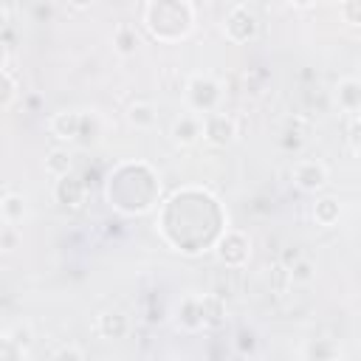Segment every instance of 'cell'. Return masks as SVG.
Listing matches in <instances>:
<instances>
[{
  "label": "cell",
  "mask_w": 361,
  "mask_h": 361,
  "mask_svg": "<svg viewBox=\"0 0 361 361\" xmlns=\"http://www.w3.org/2000/svg\"><path fill=\"white\" fill-rule=\"evenodd\" d=\"M68 3H71V6L76 8V11H87V8H90V6L96 3V0H68Z\"/></svg>",
  "instance_id": "4dcf8cb0"
},
{
  "label": "cell",
  "mask_w": 361,
  "mask_h": 361,
  "mask_svg": "<svg viewBox=\"0 0 361 361\" xmlns=\"http://www.w3.org/2000/svg\"><path fill=\"white\" fill-rule=\"evenodd\" d=\"M96 333L107 341H118V338H127L130 333V319L121 313V310H104L99 319H96Z\"/></svg>",
  "instance_id": "7c38bea8"
},
{
  "label": "cell",
  "mask_w": 361,
  "mask_h": 361,
  "mask_svg": "<svg viewBox=\"0 0 361 361\" xmlns=\"http://www.w3.org/2000/svg\"><path fill=\"white\" fill-rule=\"evenodd\" d=\"M28 214V206H25V197L14 189H3V197H0V223H11V226H20Z\"/></svg>",
  "instance_id": "4fadbf2b"
},
{
  "label": "cell",
  "mask_w": 361,
  "mask_h": 361,
  "mask_svg": "<svg viewBox=\"0 0 361 361\" xmlns=\"http://www.w3.org/2000/svg\"><path fill=\"white\" fill-rule=\"evenodd\" d=\"M288 3H290V6H296V8H307L313 0H288Z\"/></svg>",
  "instance_id": "1f68e13d"
},
{
  "label": "cell",
  "mask_w": 361,
  "mask_h": 361,
  "mask_svg": "<svg viewBox=\"0 0 361 361\" xmlns=\"http://www.w3.org/2000/svg\"><path fill=\"white\" fill-rule=\"evenodd\" d=\"M127 121L135 130H152L158 124V107L152 102H133L127 107Z\"/></svg>",
  "instance_id": "9a60e30c"
},
{
  "label": "cell",
  "mask_w": 361,
  "mask_h": 361,
  "mask_svg": "<svg viewBox=\"0 0 361 361\" xmlns=\"http://www.w3.org/2000/svg\"><path fill=\"white\" fill-rule=\"evenodd\" d=\"M237 118L223 113V110H214L209 116H203V141L209 147H217V149H226L237 141Z\"/></svg>",
  "instance_id": "52a82bcc"
},
{
  "label": "cell",
  "mask_w": 361,
  "mask_h": 361,
  "mask_svg": "<svg viewBox=\"0 0 361 361\" xmlns=\"http://www.w3.org/2000/svg\"><path fill=\"white\" fill-rule=\"evenodd\" d=\"M214 257L220 265H226L231 271L245 268L251 259V237L240 228H226L214 245Z\"/></svg>",
  "instance_id": "277c9868"
},
{
  "label": "cell",
  "mask_w": 361,
  "mask_h": 361,
  "mask_svg": "<svg viewBox=\"0 0 361 361\" xmlns=\"http://www.w3.org/2000/svg\"><path fill=\"white\" fill-rule=\"evenodd\" d=\"M305 358H341L344 353H341V347L336 344V341H330V338H316L313 344H307L305 347V353H302Z\"/></svg>",
  "instance_id": "44dd1931"
},
{
  "label": "cell",
  "mask_w": 361,
  "mask_h": 361,
  "mask_svg": "<svg viewBox=\"0 0 361 361\" xmlns=\"http://www.w3.org/2000/svg\"><path fill=\"white\" fill-rule=\"evenodd\" d=\"M169 135H172L175 147H183V149H186V147H195V144L203 138V116H197V113H192V110L180 113V116L172 121Z\"/></svg>",
  "instance_id": "8fae6325"
},
{
  "label": "cell",
  "mask_w": 361,
  "mask_h": 361,
  "mask_svg": "<svg viewBox=\"0 0 361 361\" xmlns=\"http://www.w3.org/2000/svg\"><path fill=\"white\" fill-rule=\"evenodd\" d=\"M82 127H85V110H59L48 118V133L62 144L79 141Z\"/></svg>",
  "instance_id": "9c48e42d"
},
{
  "label": "cell",
  "mask_w": 361,
  "mask_h": 361,
  "mask_svg": "<svg viewBox=\"0 0 361 361\" xmlns=\"http://www.w3.org/2000/svg\"><path fill=\"white\" fill-rule=\"evenodd\" d=\"M99 138V118L96 113H85V127H82V144H93Z\"/></svg>",
  "instance_id": "83f0119b"
},
{
  "label": "cell",
  "mask_w": 361,
  "mask_h": 361,
  "mask_svg": "<svg viewBox=\"0 0 361 361\" xmlns=\"http://www.w3.org/2000/svg\"><path fill=\"white\" fill-rule=\"evenodd\" d=\"M28 355H31V350H25L23 344H17L6 330L0 333V361H23Z\"/></svg>",
  "instance_id": "7402d4cb"
},
{
  "label": "cell",
  "mask_w": 361,
  "mask_h": 361,
  "mask_svg": "<svg viewBox=\"0 0 361 361\" xmlns=\"http://www.w3.org/2000/svg\"><path fill=\"white\" fill-rule=\"evenodd\" d=\"M234 344H237V353L240 355H254L257 353V336L251 330H240L237 338H234Z\"/></svg>",
  "instance_id": "484cf974"
},
{
  "label": "cell",
  "mask_w": 361,
  "mask_h": 361,
  "mask_svg": "<svg viewBox=\"0 0 361 361\" xmlns=\"http://www.w3.org/2000/svg\"><path fill=\"white\" fill-rule=\"evenodd\" d=\"M290 178L296 183V189H302L307 195H316L330 183V169L319 158H299L290 169Z\"/></svg>",
  "instance_id": "8992f818"
},
{
  "label": "cell",
  "mask_w": 361,
  "mask_h": 361,
  "mask_svg": "<svg viewBox=\"0 0 361 361\" xmlns=\"http://www.w3.org/2000/svg\"><path fill=\"white\" fill-rule=\"evenodd\" d=\"M336 104L344 113H358L361 110V79H353V76L341 79L336 85Z\"/></svg>",
  "instance_id": "5bb4252c"
},
{
  "label": "cell",
  "mask_w": 361,
  "mask_h": 361,
  "mask_svg": "<svg viewBox=\"0 0 361 361\" xmlns=\"http://www.w3.org/2000/svg\"><path fill=\"white\" fill-rule=\"evenodd\" d=\"M20 243V226H11V223H3L0 226V251L3 254H11Z\"/></svg>",
  "instance_id": "cb8c5ba5"
},
{
  "label": "cell",
  "mask_w": 361,
  "mask_h": 361,
  "mask_svg": "<svg viewBox=\"0 0 361 361\" xmlns=\"http://www.w3.org/2000/svg\"><path fill=\"white\" fill-rule=\"evenodd\" d=\"M288 276H290V282H310L313 279V262L307 257H302L293 268H288Z\"/></svg>",
  "instance_id": "d4e9b609"
},
{
  "label": "cell",
  "mask_w": 361,
  "mask_h": 361,
  "mask_svg": "<svg viewBox=\"0 0 361 361\" xmlns=\"http://www.w3.org/2000/svg\"><path fill=\"white\" fill-rule=\"evenodd\" d=\"M54 200L68 209V212H76L85 206V197H87V180L79 178L76 172H68L62 178H54Z\"/></svg>",
  "instance_id": "ba28073f"
},
{
  "label": "cell",
  "mask_w": 361,
  "mask_h": 361,
  "mask_svg": "<svg viewBox=\"0 0 361 361\" xmlns=\"http://www.w3.org/2000/svg\"><path fill=\"white\" fill-rule=\"evenodd\" d=\"M104 197L118 214H147L161 203V178L144 161L118 164L107 175Z\"/></svg>",
  "instance_id": "6da1fadb"
},
{
  "label": "cell",
  "mask_w": 361,
  "mask_h": 361,
  "mask_svg": "<svg viewBox=\"0 0 361 361\" xmlns=\"http://www.w3.org/2000/svg\"><path fill=\"white\" fill-rule=\"evenodd\" d=\"M183 99H186V107L197 116H209L214 110H220V102H223V85L209 76V73H195L189 76L186 87H183Z\"/></svg>",
  "instance_id": "3957f363"
},
{
  "label": "cell",
  "mask_w": 361,
  "mask_h": 361,
  "mask_svg": "<svg viewBox=\"0 0 361 361\" xmlns=\"http://www.w3.org/2000/svg\"><path fill=\"white\" fill-rule=\"evenodd\" d=\"M0 73H3V102H0V107L8 113V110L14 107V102H17V96H20V82H17L14 68H11V54H3V68H0Z\"/></svg>",
  "instance_id": "e0dca14e"
},
{
  "label": "cell",
  "mask_w": 361,
  "mask_h": 361,
  "mask_svg": "<svg viewBox=\"0 0 361 361\" xmlns=\"http://www.w3.org/2000/svg\"><path fill=\"white\" fill-rule=\"evenodd\" d=\"M113 48L118 56H133L138 51V34L130 23H118L113 31Z\"/></svg>",
  "instance_id": "d6986e66"
},
{
  "label": "cell",
  "mask_w": 361,
  "mask_h": 361,
  "mask_svg": "<svg viewBox=\"0 0 361 361\" xmlns=\"http://www.w3.org/2000/svg\"><path fill=\"white\" fill-rule=\"evenodd\" d=\"M51 355L59 358V361H85L87 353H85L82 347H76V344H62V347H56Z\"/></svg>",
  "instance_id": "4316f807"
},
{
  "label": "cell",
  "mask_w": 361,
  "mask_h": 361,
  "mask_svg": "<svg viewBox=\"0 0 361 361\" xmlns=\"http://www.w3.org/2000/svg\"><path fill=\"white\" fill-rule=\"evenodd\" d=\"M347 141L353 147V152H361V116H355L350 121V130H347Z\"/></svg>",
  "instance_id": "f1b7e54d"
},
{
  "label": "cell",
  "mask_w": 361,
  "mask_h": 361,
  "mask_svg": "<svg viewBox=\"0 0 361 361\" xmlns=\"http://www.w3.org/2000/svg\"><path fill=\"white\" fill-rule=\"evenodd\" d=\"M338 217H341V203H338V197H333V195L316 197V203H313V220H316L319 226L330 228V226L338 223Z\"/></svg>",
  "instance_id": "2e32d148"
},
{
  "label": "cell",
  "mask_w": 361,
  "mask_h": 361,
  "mask_svg": "<svg viewBox=\"0 0 361 361\" xmlns=\"http://www.w3.org/2000/svg\"><path fill=\"white\" fill-rule=\"evenodd\" d=\"M302 257H305V254H302V248H299V245H288V251L279 257V265H282V268H293Z\"/></svg>",
  "instance_id": "f546056e"
},
{
  "label": "cell",
  "mask_w": 361,
  "mask_h": 361,
  "mask_svg": "<svg viewBox=\"0 0 361 361\" xmlns=\"http://www.w3.org/2000/svg\"><path fill=\"white\" fill-rule=\"evenodd\" d=\"M45 172L51 178H62L68 172H73V152L68 147H54L48 155H45Z\"/></svg>",
  "instance_id": "ac0fdd59"
},
{
  "label": "cell",
  "mask_w": 361,
  "mask_h": 361,
  "mask_svg": "<svg viewBox=\"0 0 361 361\" xmlns=\"http://www.w3.org/2000/svg\"><path fill=\"white\" fill-rule=\"evenodd\" d=\"M203 316H206V330H214L226 322V302L214 293H203Z\"/></svg>",
  "instance_id": "ffe728a7"
},
{
  "label": "cell",
  "mask_w": 361,
  "mask_h": 361,
  "mask_svg": "<svg viewBox=\"0 0 361 361\" xmlns=\"http://www.w3.org/2000/svg\"><path fill=\"white\" fill-rule=\"evenodd\" d=\"M175 324L183 330V333H200L206 330V316H203V296L197 293H189L178 302L175 307Z\"/></svg>",
  "instance_id": "30bf717a"
},
{
  "label": "cell",
  "mask_w": 361,
  "mask_h": 361,
  "mask_svg": "<svg viewBox=\"0 0 361 361\" xmlns=\"http://www.w3.org/2000/svg\"><path fill=\"white\" fill-rule=\"evenodd\" d=\"M223 34H226L228 42L245 45V42L257 39V34H259V20H257V14H254L248 6H234V8H228V14H226V20H223Z\"/></svg>",
  "instance_id": "5b68a950"
},
{
  "label": "cell",
  "mask_w": 361,
  "mask_h": 361,
  "mask_svg": "<svg viewBox=\"0 0 361 361\" xmlns=\"http://www.w3.org/2000/svg\"><path fill=\"white\" fill-rule=\"evenodd\" d=\"M195 17L197 11L192 0H147L141 11V25L155 42L172 45L192 34Z\"/></svg>",
  "instance_id": "7a4b0ae2"
},
{
  "label": "cell",
  "mask_w": 361,
  "mask_h": 361,
  "mask_svg": "<svg viewBox=\"0 0 361 361\" xmlns=\"http://www.w3.org/2000/svg\"><path fill=\"white\" fill-rule=\"evenodd\" d=\"M338 17L350 28H361V0H338Z\"/></svg>",
  "instance_id": "603a6c76"
}]
</instances>
